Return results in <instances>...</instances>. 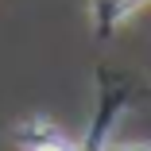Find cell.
<instances>
[{
    "label": "cell",
    "instance_id": "6da1fadb",
    "mask_svg": "<svg viewBox=\"0 0 151 151\" xmlns=\"http://www.w3.org/2000/svg\"><path fill=\"white\" fill-rule=\"evenodd\" d=\"M139 4H147V0H93V16H97L101 27H112V23L124 19L128 12H136Z\"/></svg>",
    "mask_w": 151,
    "mask_h": 151
},
{
    "label": "cell",
    "instance_id": "7a4b0ae2",
    "mask_svg": "<svg viewBox=\"0 0 151 151\" xmlns=\"http://www.w3.org/2000/svg\"><path fill=\"white\" fill-rule=\"evenodd\" d=\"M35 151H70V147H66V143H58V139H47V143H39Z\"/></svg>",
    "mask_w": 151,
    "mask_h": 151
}]
</instances>
